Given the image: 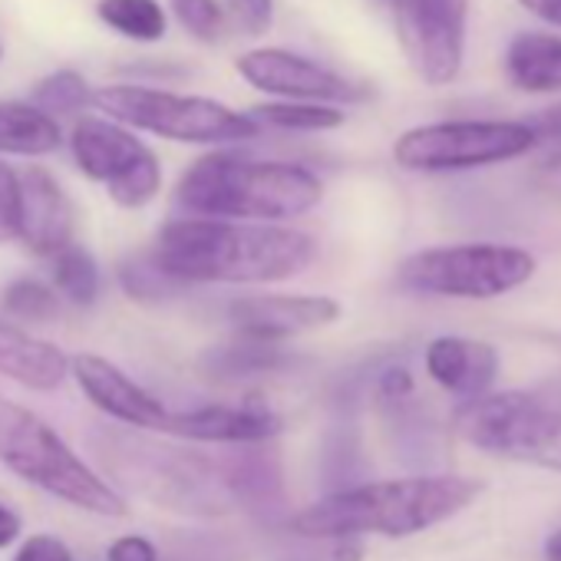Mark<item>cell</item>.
<instances>
[{
    "instance_id": "f35d334b",
    "label": "cell",
    "mask_w": 561,
    "mask_h": 561,
    "mask_svg": "<svg viewBox=\"0 0 561 561\" xmlns=\"http://www.w3.org/2000/svg\"><path fill=\"white\" fill-rule=\"evenodd\" d=\"M522 8H528L531 14H538L541 21L561 27V0H518Z\"/></svg>"
},
{
    "instance_id": "74e56055",
    "label": "cell",
    "mask_w": 561,
    "mask_h": 561,
    "mask_svg": "<svg viewBox=\"0 0 561 561\" xmlns=\"http://www.w3.org/2000/svg\"><path fill=\"white\" fill-rule=\"evenodd\" d=\"M21 535V515L14 508H8L4 502H0V548L14 545Z\"/></svg>"
},
{
    "instance_id": "1f68e13d",
    "label": "cell",
    "mask_w": 561,
    "mask_h": 561,
    "mask_svg": "<svg viewBox=\"0 0 561 561\" xmlns=\"http://www.w3.org/2000/svg\"><path fill=\"white\" fill-rule=\"evenodd\" d=\"M14 561H73V554L57 535H31L14 554Z\"/></svg>"
},
{
    "instance_id": "2e32d148",
    "label": "cell",
    "mask_w": 561,
    "mask_h": 561,
    "mask_svg": "<svg viewBox=\"0 0 561 561\" xmlns=\"http://www.w3.org/2000/svg\"><path fill=\"white\" fill-rule=\"evenodd\" d=\"M77 211L60 182L47 169L21 172V228L18 238L44 257L73 244Z\"/></svg>"
},
{
    "instance_id": "cb8c5ba5",
    "label": "cell",
    "mask_w": 561,
    "mask_h": 561,
    "mask_svg": "<svg viewBox=\"0 0 561 561\" xmlns=\"http://www.w3.org/2000/svg\"><path fill=\"white\" fill-rule=\"evenodd\" d=\"M156 548L159 561H244L238 538L205 528H175Z\"/></svg>"
},
{
    "instance_id": "3957f363",
    "label": "cell",
    "mask_w": 561,
    "mask_h": 561,
    "mask_svg": "<svg viewBox=\"0 0 561 561\" xmlns=\"http://www.w3.org/2000/svg\"><path fill=\"white\" fill-rule=\"evenodd\" d=\"M324 195L321 179L295 162H257L215 152L185 169L175 202L192 218L277 225L311 211Z\"/></svg>"
},
{
    "instance_id": "8d00e7d4",
    "label": "cell",
    "mask_w": 561,
    "mask_h": 561,
    "mask_svg": "<svg viewBox=\"0 0 561 561\" xmlns=\"http://www.w3.org/2000/svg\"><path fill=\"white\" fill-rule=\"evenodd\" d=\"M535 179L548 195L561 198V149H554L548 159H541V165L535 169Z\"/></svg>"
},
{
    "instance_id": "8fae6325",
    "label": "cell",
    "mask_w": 561,
    "mask_h": 561,
    "mask_svg": "<svg viewBox=\"0 0 561 561\" xmlns=\"http://www.w3.org/2000/svg\"><path fill=\"white\" fill-rule=\"evenodd\" d=\"M400 44L407 60L430 87H446L459 77L466 50L469 0H393Z\"/></svg>"
},
{
    "instance_id": "d6a6232c",
    "label": "cell",
    "mask_w": 561,
    "mask_h": 561,
    "mask_svg": "<svg viewBox=\"0 0 561 561\" xmlns=\"http://www.w3.org/2000/svg\"><path fill=\"white\" fill-rule=\"evenodd\" d=\"M228 4L248 34H264L271 27V0H228Z\"/></svg>"
},
{
    "instance_id": "d4e9b609",
    "label": "cell",
    "mask_w": 561,
    "mask_h": 561,
    "mask_svg": "<svg viewBox=\"0 0 561 561\" xmlns=\"http://www.w3.org/2000/svg\"><path fill=\"white\" fill-rule=\"evenodd\" d=\"M96 14L106 27L116 34L139 41V44H156L165 37V11L159 0H100Z\"/></svg>"
},
{
    "instance_id": "ffe728a7",
    "label": "cell",
    "mask_w": 561,
    "mask_h": 561,
    "mask_svg": "<svg viewBox=\"0 0 561 561\" xmlns=\"http://www.w3.org/2000/svg\"><path fill=\"white\" fill-rule=\"evenodd\" d=\"M508 80L525 93H558L561 90V37L554 34H518L505 54Z\"/></svg>"
},
{
    "instance_id": "ab89813d",
    "label": "cell",
    "mask_w": 561,
    "mask_h": 561,
    "mask_svg": "<svg viewBox=\"0 0 561 561\" xmlns=\"http://www.w3.org/2000/svg\"><path fill=\"white\" fill-rule=\"evenodd\" d=\"M331 558H334V561H360V558H364V545H360V538H337V541H334Z\"/></svg>"
},
{
    "instance_id": "b9f144b4",
    "label": "cell",
    "mask_w": 561,
    "mask_h": 561,
    "mask_svg": "<svg viewBox=\"0 0 561 561\" xmlns=\"http://www.w3.org/2000/svg\"><path fill=\"white\" fill-rule=\"evenodd\" d=\"M280 561H314L311 554H305V558H295V554H288V558H280Z\"/></svg>"
},
{
    "instance_id": "8992f818",
    "label": "cell",
    "mask_w": 561,
    "mask_h": 561,
    "mask_svg": "<svg viewBox=\"0 0 561 561\" xmlns=\"http://www.w3.org/2000/svg\"><path fill=\"white\" fill-rule=\"evenodd\" d=\"M93 103L119 126H133L172 142L192 146H231L257 136V123L205 96H179L152 87H106L93 93Z\"/></svg>"
},
{
    "instance_id": "5b68a950",
    "label": "cell",
    "mask_w": 561,
    "mask_h": 561,
    "mask_svg": "<svg viewBox=\"0 0 561 561\" xmlns=\"http://www.w3.org/2000/svg\"><path fill=\"white\" fill-rule=\"evenodd\" d=\"M0 462L73 508L126 515V499L96 469H90L47 420L4 397H0Z\"/></svg>"
},
{
    "instance_id": "484cf974",
    "label": "cell",
    "mask_w": 561,
    "mask_h": 561,
    "mask_svg": "<svg viewBox=\"0 0 561 561\" xmlns=\"http://www.w3.org/2000/svg\"><path fill=\"white\" fill-rule=\"evenodd\" d=\"M251 119L285 133H328L344 126V113L324 103H264L251 110Z\"/></svg>"
},
{
    "instance_id": "30bf717a",
    "label": "cell",
    "mask_w": 561,
    "mask_h": 561,
    "mask_svg": "<svg viewBox=\"0 0 561 561\" xmlns=\"http://www.w3.org/2000/svg\"><path fill=\"white\" fill-rule=\"evenodd\" d=\"M73 162L80 172L106 185L110 198L123 208L149 205L162 188V165L126 126L83 116L70 133Z\"/></svg>"
},
{
    "instance_id": "9c48e42d",
    "label": "cell",
    "mask_w": 561,
    "mask_h": 561,
    "mask_svg": "<svg viewBox=\"0 0 561 561\" xmlns=\"http://www.w3.org/2000/svg\"><path fill=\"white\" fill-rule=\"evenodd\" d=\"M535 146L538 142L525 123L453 119L403 133L393 146V159L410 172H462L508 162Z\"/></svg>"
},
{
    "instance_id": "6da1fadb",
    "label": "cell",
    "mask_w": 561,
    "mask_h": 561,
    "mask_svg": "<svg viewBox=\"0 0 561 561\" xmlns=\"http://www.w3.org/2000/svg\"><path fill=\"white\" fill-rule=\"evenodd\" d=\"M152 261L179 285H271L301 274L318 257L308 231L221 218H175L162 225Z\"/></svg>"
},
{
    "instance_id": "52a82bcc",
    "label": "cell",
    "mask_w": 561,
    "mask_h": 561,
    "mask_svg": "<svg viewBox=\"0 0 561 561\" xmlns=\"http://www.w3.org/2000/svg\"><path fill=\"white\" fill-rule=\"evenodd\" d=\"M535 274V257L512 244H453L426 248L400 264V285L416 295L489 301L522 288Z\"/></svg>"
},
{
    "instance_id": "d6986e66",
    "label": "cell",
    "mask_w": 561,
    "mask_h": 561,
    "mask_svg": "<svg viewBox=\"0 0 561 561\" xmlns=\"http://www.w3.org/2000/svg\"><path fill=\"white\" fill-rule=\"evenodd\" d=\"M0 374L18 380L21 387L47 393L67 380L70 360L57 344L34 337L14 321H0Z\"/></svg>"
},
{
    "instance_id": "60d3db41",
    "label": "cell",
    "mask_w": 561,
    "mask_h": 561,
    "mask_svg": "<svg viewBox=\"0 0 561 561\" xmlns=\"http://www.w3.org/2000/svg\"><path fill=\"white\" fill-rule=\"evenodd\" d=\"M545 561H561V528L545 541Z\"/></svg>"
},
{
    "instance_id": "9a60e30c",
    "label": "cell",
    "mask_w": 561,
    "mask_h": 561,
    "mask_svg": "<svg viewBox=\"0 0 561 561\" xmlns=\"http://www.w3.org/2000/svg\"><path fill=\"white\" fill-rule=\"evenodd\" d=\"M285 423L261 400L248 397L241 403H211L188 413H169L165 433L195 439V443H228V446H257L274 439Z\"/></svg>"
},
{
    "instance_id": "44dd1931",
    "label": "cell",
    "mask_w": 561,
    "mask_h": 561,
    "mask_svg": "<svg viewBox=\"0 0 561 561\" xmlns=\"http://www.w3.org/2000/svg\"><path fill=\"white\" fill-rule=\"evenodd\" d=\"M291 357L285 354L280 344H264V341H251V337H238L231 344H218L208 347L198 360V370L208 380L218 383H238V380H251L261 374H277Z\"/></svg>"
},
{
    "instance_id": "7c38bea8",
    "label": "cell",
    "mask_w": 561,
    "mask_h": 561,
    "mask_svg": "<svg viewBox=\"0 0 561 561\" xmlns=\"http://www.w3.org/2000/svg\"><path fill=\"white\" fill-rule=\"evenodd\" d=\"M238 73L248 87L267 96H285V103H360L367 90L301 54L257 47L238 60Z\"/></svg>"
},
{
    "instance_id": "e0dca14e",
    "label": "cell",
    "mask_w": 561,
    "mask_h": 561,
    "mask_svg": "<svg viewBox=\"0 0 561 561\" xmlns=\"http://www.w3.org/2000/svg\"><path fill=\"white\" fill-rule=\"evenodd\" d=\"M218 469L231 505H241L257 522H277L288 512L285 469H280V459L271 449H264V443L241 446Z\"/></svg>"
},
{
    "instance_id": "ac0fdd59",
    "label": "cell",
    "mask_w": 561,
    "mask_h": 561,
    "mask_svg": "<svg viewBox=\"0 0 561 561\" xmlns=\"http://www.w3.org/2000/svg\"><path fill=\"white\" fill-rule=\"evenodd\" d=\"M426 374L459 403H472L489 393L499 374V354L482 341L436 337L426 347Z\"/></svg>"
},
{
    "instance_id": "4dcf8cb0",
    "label": "cell",
    "mask_w": 561,
    "mask_h": 561,
    "mask_svg": "<svg viewBox=\"0 0 561 561\" xmlns=\"http://www.w3.org/2000/svg\"><path fill=\"white\" fill-rule=\"evenodd\" d=\"M21 228V172L0 162V241H14Z\"/></svg>"
},
{
    "instance_id": "e575fe53",
    "label": "cell",
    "mask_w": 561,
    "mask_h": 561,
    "mask_svg": "<svg viewBox=\"0 0 561 561\" xmlns=\"http://www.w3.org/2000/svg\"><path fill=\"white\" fill-rule=\"evenodd\" d=\"M522 123L531 129L535 142H561V103L548 106V110H541V113H535V116H528Z\"/></svg>"
},
{
    "instance_id": "5bb4252c",
    "label": "cell",
    "mask_w": 561,
    "mask_h": 561,
    "mask_svg": "<svg viewBox=\"0 0 561 561\" xmlns=\"http://www.w3.org/2000/svg\"><path fill=\"white\" fill-rule=\"evenodd\" d=\"M70 374L77 377V387L87 393V400L96 410H103L110 420L126 423L133 430L165 433L169 410L149 390H142L129 374H123L116 364H110L96 354H80L70 360Z\"/></svg>"
},
{
    "instance_id": "277c9868",
    "label": "cell",
    "mask_w": 561,
    "mask_h": 561,
    "mask_svg": "<svg viewBox=\"0 0 561 561\" xmlns=\"http://www.w3.org/2000/svg\"><path fill=\"white\" fill-rule=\"evenodd\" d=\"M93 453L106 482L113 479L159 508L185 515H221L231 508L221 469L195 449L159 443L142 433L106 430L93 436Z\"/></svg>"
},
{
    "instance_id": "83f0119b",
    "label": "cell",
    "mask_w": 561,
    "mask_h": 561,
    "mask_svg": "<svg viewBox=\"0 0 561 561\" xmlns=\"http://www.w3.org/2000/svg\"><path fill=\"white\" fill-rule=\"evenodd\" d=\"M4 314L21 324H50L60 314V298L37 277H18L4 288Z\"/></svg>"
},
{
    "instance_id": "4fadbf2b",
    "label": "cell",
    "mask_w": 561,
    "mask_h": 561,
    "mask_svg": "<svg viewBox=\"0 0 561 561\" xmlns=\"http://www.w3.org/2000/svg\"><path fill=\"white\" fill-rule=\"evenodd\" d=\"M341 318V305L324 295H251L228 305L238 337L285 344L308 331H321Z\"/></svg>"
},
{
    "instance_id": "603a6c76",
    "label": "cell",
    "mask_w": 561,
    "mask_h": 561,
    "mask_svg": "<svg viewBox=\"0 0 561 561\" xmlns=\"http://www.w3.org/2000/svg\"><path fill=\"white\" fill-rule=\"evenodd\" d=\"M50 277H54V291L57 298H67L77 308H90L100 298V267L87 248L77 241L60 248L50 257Z\"/></svg>"
},
{
    "instance_id": "f546056e",
    "label": "cell",
    "mask_w": 561,
    "mask_h": 561,
    "mask_svg": "<svg viewBox=\"0 0 561 561\" xmlns=\"http://www.w3.org/2000/svg\"><path fill=\"white\" fill-rule=\"evenodd\" d=\"M179 24L202 44H215L225 31L218 0H169Z\"/></svg>"
},
{
    "instance_id": "4316f807",
    "label": "cell",
    "mask_w": 561,
    "mask_h": 561,
    "mask_svg": "<svg viewBox=\"0 0 561 561\" xmlns=\"http://www.w3.org/2000/svg\"><path fill=\"white\" fill-rule=\"evenodd\" d=\"M119 285L133 301H142V305H162V301L175 298L179 291H185V285H179L172 274H165L152 261L149 251L133 254L119 264Z\"/></svg>"
},
{
    "instance_id": "f1b7e54d",
    "label": "cell",
    "mask_w": 561,
    "mask_h": 561,
    "mask_svg": "<svg viewBox=\"0 0 561 561\" xmlns=\"http://www.w3.org/2000/svg\"><path fill=\"white\" fill-rule=\"evenodd\" d=\"M90 103H93V93H90L87 80L77 70H57V73L44 77L34 87V106L41 113H47L50 119L73 116V113H80Z\"/></svg>"
},
{
    "instance_id": "836d02e7",
    "label": "cell",
    "mask_w": 561,
    "mask_h": 561,
    "mask_svg": "<svg viewBox=\"0 0 561 561\" xmlns=\"http://www.w3.org/2000/svg\"><path fill=\"white\" fill-rule=\"evenodd\" d=\"M110 561H159V548L142 535H123L110 545Z\"/></svg>"
},
{
    "instance_id": "d590c367",
    "label": "cell",
    "mask_w": 561,
    "mask_h": 561,
    "mask_svg": "<svg viewBox=\"0 0 561 561\" xmlns=\"http://www.w3.org/2000/svg\"><path fill=\"white\" fill-rule=\"evenodd\" d=\"M377 390H380L383 400L400 403V400H407V397L413 393V377H410V370H403V367H390V370L380 374Z\"/></svg>"
},
{
    "instance_id": "ba28073f",
    "label": "cell",
    "mask_w": 561,
    "mask_h": 561,
    "mask_svg": "<svg viewBox=\"0 0 561 561\" xmlns=\"http://www.w3.org/2000/svg\"><path fill=\"white\" fill-rule=\"evenodd\" d=\"M462 439L489 456L561 472V410L528 393H485L459 407Z\"/></svg>"
},
{
    "instance_id": "7a4b0ae2",
    "label": "cell",
    "mask_w": 561,
    "mask_h": 561,
    "mask_svg": "<svg viewBox=\"0 0 561 561\" xmlns=\"http://www.w3.org/2000/svg\"><path fill=\"white\" fill-rule=\"evenodd\" d=\"M482 495V482L469 476H410L364 482L324 495L291 518V528L305 538H364L387 535L407 538L426 531Z\"/></svg>"
},
{
    "instance_id": "7402d4cb",
    "label": "cell",
    "mask_w": 561,
    "mask_h": 561,
    "mask_svg": "<svg viewBox=\"0 0 561 561\" xmlns=\"http://www.w3.org/2000/svg\"><path fill=\"white\" fill-rule=\"evenodd\" d=\"M60 139V123L34 103H0V152L4 156H50Z\"/></svg>"
}]
</instances>
